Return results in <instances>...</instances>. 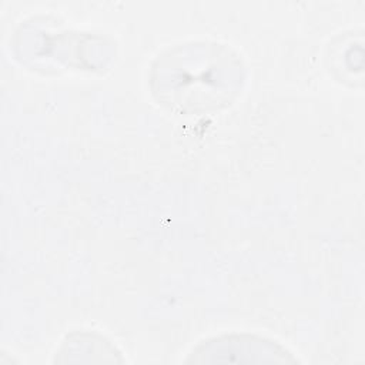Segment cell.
<instances>
[{"label":"cell","mask_w":365,"mask_h":365,"mask_svg":"<svg viewBox=\"0 0 365 365\" xmlns=\"http://www.w3.org/2000/svg\"><path fill=\"white\" fill-rule=\"evenodd\" d=\"M57 362H120V351L97 332L80 331L66 336L57 354Z\"/></svg>","instance_id":"obj_3"},{"label":"cell","mask_w":365,"mask_h":365,"mask_svg":"<svg viewBox=\"0 0 365 365\" xmlns=\"http://www.w3.org/2000/svg\"><path fill=\"white\" fill-rule=\"evenodd\" d=\"M244 66L228 46L212 41L178 44L151 67V87L161 104L200 114L230 104L241 91Z\"/></svg>","instance_id":"obj_1"},{"label":"cell","mask_w":365,"mask_h":365,"mask_svg":"<svg viewBox=\"0 0 365 365\" xmlns=\"http://www.w3.org/2000/svg\"><path fill=\"white\" fill-rule=\"evenodd\" d=\"M187 362H297L292 354L269 338L232 332L198 344Z\"/></svg>","instance_id":"obj_2"}]
</instances>
